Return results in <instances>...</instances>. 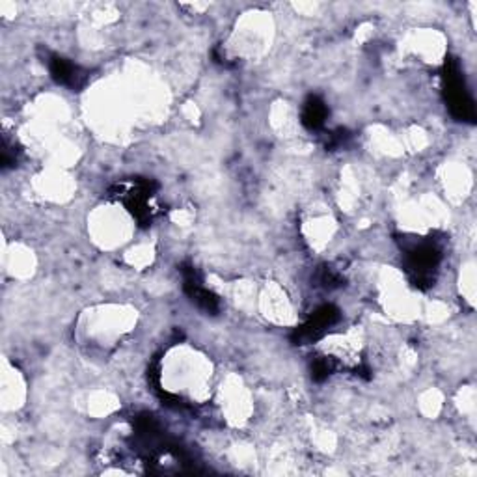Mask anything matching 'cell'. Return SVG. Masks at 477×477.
<instances>
[{
	"mask_svg": "<svg viewBox=\"0 0 477 477\" xmlns=\"http://www.w3.org/2000/svg\"><path fill=\"white\" fill-rule=\"evenodd\" d=\"M183 288H185V293L188 295V298L192 300L194 304H196L200 310L215 315L219 313L220 310V303L215 293H211L209 289L204 288L202 284V278L198 274V271L192 267V265H183Z\"/></svg>",
	"mask_w": 477,
	"mask_h": 477,
	"instance_id": "5b68a950",
	"label": "cell"
},
{
	"mask_svg": "<svg viewBox=\"0 0 477 477\" xmlns=\"http://www.w3.org/2000/svg\"><path fill=\"white\" fill-rule=\"evenodd\" d=\"M404 269L414 286L426 288L435 281V273L440 265L442 252L431 239H414L403 246Z\"/></svg>",
	"mask_w": 477,
	"mask_h": 477,
	"instance_id": "6da1fadb",
	"label": "cell"
},
{
	"mask_svg": "<svg viewBox=\"0 0 477 477\" xmlns=\"http://www.w3.org/2000/svg\"><path fill=\"white\" fill-rule=\"evenodd\" d=\"M338 319H340V310L332 304H325L317 310L303 327L295 330L293 342L296 345H306V343L317 342L319 338H323L330 327L338 323Z\"/></svg>",
	"mask_w": 477,
	"mask_h": 477,
	"instance_id": "3957f363",
	"label": "cell"
},
{
	"mask_svg": "<svg viewBox=\"0 0 477 477\" xmlns=\"http://www.w3.org/2000/svg\"><path fill=\"white\" fill-rule=\"evenodd\" d=\"M446 103L457 119L473 121V101L461 75V67L455 60L446 62Z\"/></svg>",
	"mask_w": 477,
	"mask_h": 477,
	"instance_id": "7a4b0ae2",
	"label": "cell"
},
{
	"mask_svg": "<svg viewBox=\"0 0 477 477\" xmlns=\"http://www.w3.org/2000/svg\"><path fill=\"white\" fill-rule=\"evenodd\" d=\"M317 281H319V286H323L327 289H334V288L342 286V276L330 267H323L319 271V274H317Z\"/></svg>",
	"mask_w": 477,
	"mask_h": 477,
	"instance_id": "9c48e42d",
	"label": "cell"
},
{
	"mask_svg": "<svg viewBox=\"0 0 477 477\" xmlns=\"http://www.w3.org/2000/svg\"><path fill=\"white\" fill-rule=\"evenodd\" d=\"M49 69H50L52 79H55L58 84L73 88V90H79V88L86 84V73L82 72V69L62 57H52L49 60Z\"/></svg>",
	"mask_w": 477,
	"mask_h": 477,
	"instance_id": "8992f818",
	"label": "cell"
},
{
	"mask_svg": "<svg viewBox=\"0 0 477 477\" xmlns=\"http://www.w3.org/2000/svg\"><path fill=\"white\" fill-rule=\"evenodd\" d=\"M334 369H335V364H334L332 358H328V357L317 358L312 364V377H313V381L321 382V381H325V379H328L332 375Z\"/></svg>",
	"mask_w": 477,
	"mask_h": 477,
	"instance_id": "ba28073f",
	"label": "cell"
},
{
	"mask_svg": "<svg viewBox=\"0 0 477 477\" xmlns=\"http://www.w3.org/2000/svg\"><path fill=\"white\" fill-rule=\"evenodd\" d=\"M151 198H153V185L144 180L135 181L131 187L119 188V200L127 205V209L138 219V222L142 224H148L153 217Z\"/></svg>",
	"mask_w": 477,
	"mask_h": 477,
	"instance_id": "277c9868",
	"label": "cell"
},
{
	"mask_svg": "<svg viewBox=\"0 0 477 477\" xmlns=\"http://www.w3.org/2000/svg\"><path fill=\"white\" fill-rule=\"evenodd\" d=\"M300 118H303V126L306 129H310V131L321 129L328 118L327 103L319 96H310L303 104V112H300Z\"/></svg>",
	"mask_w": 477,
	"mask_h": 477,
	"instance_id": "52a82bcc",
	"label": "cell"
}]
</instances>
